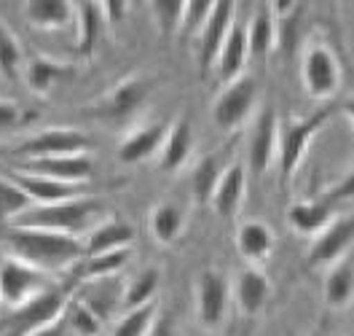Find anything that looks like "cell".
<instances>
[{"label":"cell","mask_w":354,"mask_h":336,"mask_svg":"<svg viewBox=\"0 0 354 336\" xmlns=\"http://www.w3.org/2000/svg\"><path fill=\"white\" fill-rule=\"evenodd\" d=\"M75 27H78V41H75L78 54H91L105 30L102 3H88V0L75 3Z\"/></svg>","instance_id":"22"},{"label":"cell","mask_w":354,"mask_h":336,"mask_svg":"<svg viewBox=\"0 0 354 336\" xmlns=\"http://www.w3.org/2000/svg\"><path fill=\"white\" fill-rule=\"evenodd\" d=\"M244 194H247V173H244L242 164H228L223 170L221 180L215 186V194H212V210L221 215V218H231L239 213V207L244 204Z\"/></svg>","instance_id":"15"},{"label":"cell","mask_w":354,"mask_h":336,"mask_svg":"<svg viewBox=\"0 0 354 336\" xmlns=\"http://www.w3.org/2000/svg\"><path fill=\"white\" fill-rule=\"evenodd\" d=\"M102 215V200L81 197V200L59 202V204H32L11 226L17 229H44L67 237H81L94 229L97 218Z\"/></svg>","instance_id":"2"},{"label":"cell","mask_w":354,"mask_h":336,"mask_svg":"<svg viewBox=\"0 0 354 336\" xmlns=\"http://www.w3.org/2000/svg\"><path fill=\"white\" fill-rule=\"evenodd\" d=\"M51 288L54 285H51L48 272L30 267L19 258H8L0 264V301L14 310L27 307L30 301H35Z\"/></svg>","instance_id":"5"},{"label":"cell","mask_w":354,"mask_h":336,"mask_svg":"<svg viewBox=\"0 0 354 336\" xmlns=\"http://www.w3.org/2000/svg\"><path fill=\"white\" fill-rule=\"evenodd\" d=\"M19 170L32 173V175H41V178L84 186V183L91 178V173H94V164H91V157H88V154H78V157L27 159L24 167H19Z\"/></svg>","instance_id":"12"},{"label":"cell","mask_w":354,"mask_h":336,"mask_svg":"<svg viewBox=\"0 0 354 336\" xmlns=\"http://www.w3.org/2000/svg\"><path fill=\"white\" fill-rule=\"evenodd\" d=\"M127 261H129V247H127V250L102 253V256H84V258L73 267V274H75L81 283L102 280V277H113L118 269H124Z\"/></svg>","instance_id":"28"},{"label":"cell","mask_w":354,"mask_h":336,"mask_svg":"<svg viewBox=\"0 0 354 336\" xmlns=\"http://www.w3.org/2000/svg\"><path fill=\"white\" fill-rule=\"evenodd\" d=\"M22 62V46L17 41V35L11 33V27L0 22V73L6 78H14Z\"/></svg>","instance_id":"38"},{"label":"cell","mask_w":354,"mask_h":336,"mask_svg":"<svg viewBox=\"0 0 354 336\" xmlns=\"http://www.w3.org/2000/svg\"><path fill=\"white\" fill-rule=\"evenodd\" d=\"M335 111H338V105L328 103V105H319L314 113H309L306 118H290L285 124H279V154H277V161H279L282 183L292 180V175L298 173V167L306 159L311 140L328 124V118Z\"/></svg>","instance_id":"3"},{"label":"cell","mask_w":354,"mask_h":336,"mask_svg":"<svg viewBox=\"0 0 354 336\" xmlns=\"http://www.w3.org/2000/svg\"><path fill=\"white\" fill-rule=\"evenodd\" d=\"M338 111L341 113H346V118H352V124H354V94L349 97V100H344V103H338Z\"/></svg>","instance_id":"45"},{"label":"cell","mask_w":354,"mask_h":336,"mask_svg":"<svg viewBox=\"0 0 354 336\" xmlns=\"http://www.w3.org/2000/svg\"><path fill=\"white\" fill-rule=\"evenodd\" d=\"M148 336H175V328H172V320L169 317H156L153 328Z\"/></svg>","instance_id":"44"},{"label":"cell","mask_w":354,"mask_h":336,"mask_svg":"<svg viewBox=\"0 0 354 336\" xmlns=\"http://www.w3.org/2000/svg\"><path fill=\"white\" fill-rule=\"evenodd\" d=\"M156 323V304H145L124 312V317L115 323L113 336H148Z\"/></svg>","instance_id":"35"},{"label":"cell","mask_w":354,"mask_h":336,"mask_svg":"<svg viewBox=\"0 0 354 336\" xmlns=\"http://www.w3.org/2000/svg\"><path fill=\"white\" fill-rule=\"evenodd\" d=\"M234 19H236V3H231V0L215 3L204 30L199 33V70L204 76L218 65L223 44H225L228 33L234 30Z\"/></svg>","instance_id":"8"},{"label":"cell","mask_w":354,"mask_h":336,"mask_svg":"<svg viewBox=\"0 0 354 336\" xmlns=\"http://www.w3.org/2000/svg\"><path fill=\"white\" fill-rule=\"evenodd\" d=\"M81 304H86L91 312L97 315L102 323L115 312V307H124V285L113 277L102 280H88L81 285V291L75 296Z\"/></svg>","instance_id":"16"},{"label":"cell","mask_w":354,"mask_h":336,"mask_svg":"<svg viewBox=\"0 0 354 336\" xmlns=\"http://www.w3.org/2000/svg\"><path fill=\"white\" fill-rule=\"evenodd\" d=\"M354 245V215H335L325 231H319L311 242L309 264L311 267H335Z\"/></svg>","instance_id":"9"},{"label":"cell","mask_w":354,"mask_h":336,"mask_svg":"<svg viewBox=\"0 0 354 336\" xmlns=\"http://www.w3.org/2000/svg\"><path fill=\"white\" fill-rule=\"evenodd\" d=\"M258 103V81L252 76H239L234 81L225 84V89L218 94V100L212 103V121L223 132H231L236 127H242L244 121L252 116Z\"/></svg>","instance_id":"6"},{"label":"cell","mask_w":354,"mask_h":336,"mask_svg":"<svg viewBox=\"0 0 354 336\" xmlns=\"http://www.w3.org/2000/svg\"><path fill=\"white\" fill-rule=\"evenodd\" d=\"M341 81H344V76H341V62H338L335 51L322 41H311L301 57V87H304V91L311 100L328 105L341 91Z\"/></svg>","instance_id":"4"},{"label":"cell","mask_w":354,"mask_h":336,"mask_svg":"<svg viewBox=\"0 0 354 336\" xmlns=\"http://www.w3.org/2000/svg\"><path fill=\"white\" fill-rule=\"evenodd\" d=\"M247 44L252 60H266L277 46V19L268 6H261L247 22Z\"/></svg>","instance_id":"27"},{"label":"cell","mask_w":354,"mask_h":336,"mask_svg":"<svg viewBox=\"0 0 354 336\" xmlns=\"http://www.w3.org/2000/svg\"><path fill=\"white\" fill-rule=\"evenodd\" d=\"M236 250L250 264H261L274 250V231L263 221H244L236 229Z\"/></svg>","instance_id":"23"},{"label":"cell","mask_w":354,"mask_h":336,"mask_svg":"<svg viewBox=\"0 0 354 336\" xmlns=\"http://www.w3.org/2000/svg\"><path fill=\"white\" fill-rule=\"evenodd\" d=\"M30 207H32V202H30V197L24 194L22 188L8 175H0V221L14 224Z\"/></svg>","instance_id":"34"},{"label":"cell","mask_w":354,"mask_h":336,"mask_svg":"<svg viewBox=\"0 0 354 336\" xmlns=\"http://www.w3.org/2000/svg\"><path fill=\"white\" fill-rule=\"evenodd\" d=\"M161 283V274L158 269H145L140 277H134L132 283L124 288V310H137V307H145V304H153L156 288Z\"/></svg>","instance_id":"33"},{"label":"cell","mask_w":354,"mask_h":336,"mask_svg":"<svg viewBox=\"0 0 354 336\" xmlns=\"http://www.w3.org/2000/svg\"><path fill=\"white\" fill-rule=\"evenodd\" d=\"M6 175L22 188L24 194L30 197L32 204H59V202L81 200V197H84V186L62 183V180H51V178H41V175L24 173V170H19V167H17V170H8Z\"/></svg>","instance_id":"11"},{"label":"cell","mask_w":354,"mask_h":336,"mask_svg":"<svg viewBox=\"0 0 354 336\" xmlns=\"http://www.w3.org/2000/svg\"><path fill=\"white\" fill-rule=\"evenodd\" d=\"M268 293H271V283L261 269H244L242 274L236 277L234 283V296H236V304L242 307L247 315L261 312L268 301Z\"/></svg>","instance_id":"24"},{"label":"cell","mask_w":354,"mask_h":336,"mask_svg":"<svg viewBox=\"0 0 354 336\" xmlns=\"http://www.w3.org/2000/svg\"><path fill=\"white\" fill-rule=\"evenodd\" d=\"M91 143L84 132L78 130H44L27 137L22 145L17 148L19 157L27 159H48V157H78V154H88Z\"/></svg>","instance_id":"7"},{"label":"cell","mask_w":354,"mask_h":336,"mask_svg":"<svg viewBox=\"0 0 354 336\" xmlns=\"http://www.w3.org/2000/svg\"><path fill=\"white\" fill-rule=\"evenodd\" d=\"M134 242V229L121 218H111L105 224L94 226L86 234L84 245V256H102V253H113V250H127Z\"/></svg>","instance_id":"18"},{"label":"cell","mask_w":354,"mask_h":336,"mask_svg":"<svg viewBox=\"0 0 354 336\" xmlns=\"http://www.w3.org/2000/svg\"><path fill=\"white\" fill-rule=\"evenodd\" d=\"M183 226H185V215H183V210L177 204L164 202L151 213V234L161 245H172L183 234Z\"/></svg>","instance_id":"32"},{"label":"cell","mask_w":354,"mask_h":336,"mask_svg":"<svg viewBox=\"0 0 354 336\" xmlns=\"http://www.w3.org/2000/svg\"><path fill=\"white\" fill-rule=\"evenodd\" d=\"M164 137H167V124H164V121L137 127L134 132H129L121 140V145H118V159H121L124 164L145 161L148 157H153L156 151H161Z\"/></svg>","instance_id":"17"},{"label":"cell","mask_w":354,"mask_h":336,"mask_svg":"<svg viewBox=\"0 0 354 336\" xmlns=\"http://www.w3.org/2000/svg\"><path fill=\"white\" fill-rule=\"evenodd\" d=\"M65 320H67V328H70L73 334H78V336H100L102 326H105V323H102L97 315L91 312L86 304H81L78 299L67 301Z\"/></svg>","instance_id":"36"},{"label":"cell","mask_w":354,"mask_h":336,"mask_svg":"<svg viewBox=\"0 0 354 336\" xmlns=\"http://www.w3.org/2000/svg\"><path fill=\"white\" fill-rule=\"evenodd\" d=\"M191 148H194V130L185 118H180L177 124L167 130L164 145H161V161H158L161 170L175 173L177 167H183L185 159L191 157Z\"/></svg>","instance_id":"25"},{"label":"cell","mask_w":354,"mask_h":336,"mask_svg":"<svg viewBox=\"0 0 354 336\" xmlns=\"http://www.w3.org/2000/svg\"><path fill=\"white\" fill-rule=\"evenodd\" d=\"M127 6H129V3H124V0H108V3H102L105 22H113V24L121 22V19L127 17Z\"/></svg>","instance_id":"43"},{"label":"cell","mask_w":354,"mask_h":336,"mask_svg":"<svg viewBox=\"0 0 354 336\" xmlns=\"http://www.w3.org/2000/svg\"><path fill=\"white\" fill-rule=\"evenodd\" d=\"M228 280L221 272H204L196 283V312L199 320L207 328L221 326L225 317V307H228Z\"/></svg>","instance_id":"13"},{"label":"cell","mask_w":354,"mask_h":336,"mask_svg":"<svg viewBox=\"0 0 354 336\" xmlns=\"http://www.w3.org/2000/svg\"><path fill=\"white\" fill-rule=\"evenodd\" d=\"M65 307H67L65 293L51 288V291H46L44 296H38L35 301H30L27 307L17 310V320L22 323V328L32 331V328H41L46 323H54L57 317H62V315H65Z\"/></svg>","instance_id":"21"},{"label":"cell","mask_w":354,"mask_h":336,"mask_svg":"<svg viewBox=\"0 0 354 336\" xmlns=\"http://www.w3.org/2000/svg\"><path fill=\"white\" fill-rule=\"evenodd\" d=\"M156 27L164 38H172L177 30L183 27V11H185V0H156L153 6Z\"/></svg>","instance_id":"37"},{"label":"cell","mask_w":354,"mask_h":336,"mask_svg":"<svg viewBox=\"0 0 354 336\" xmlns=\"http://www.w3.org/2000/svg\"><path fill=\"white\" fill-rule=\"evenodd\" d=\"M145 97H148V84L142 78H127L105 94V100L97 105V111L102 113V118H127L140 111Z\"/></svg>","instance_id":"14"},{"label":"cell","mask_w":354,"mask_h":336,"mask_svg":"<svg viewBox=\"0 0 354 336\" xmlns=\"http://www.w3.org/2000/svg\"><path fill=\"white\" fill-rule=\"evenodd\" d=\"M352 336H354V334H352Z\"/></svg>","instance_id":"46"},{"label":"cell","mask_w":354,"mask_h":336,"mask_svg":"<svg viewBox=\"0 0 354 336\" xmlns=\"http://www.w3.org/2000/svg\"><path fill=\"white\" fill-rule=\"evenodd\" d=\"M75 6L67 0H30L24 3V19L41 30H57L70 24Z\"/></svg>","instance_id":"26"},{"label":"cell","mask_w":354,"mask_h":336,"mask_svg":"<svg viewBox=\"0 0 354 336\" xmlns=\"http://www.w3.org/2000/svg\"><path fill=\"white\" fill-rule=\"evenodd\" d=\"M277 154H279V116L274 108H266L258 113L250 132V148H247L250 170L255 175H263L277 161Z\"/></svg>","instance_id":"10"},{"label":"cell","mask_w":354,"mask_h":336,"mask_svg":"<svg viewBox=\"0 0 354 336\" xmlns=\"http://www.w3.org/2000/svg\"><path fill=\"white\" fill-rule=\"evenodd\" d=\"M19 118H22V111H19L14 103H0V132L17 127Z\"/></svg>","instance_id":"42"},{"label":"cell","mask_w":354,"mask_h":336,"mask_svg":"<svg viewBox=\"0 0 354 336\" xmlns=\"http://www.w3.org/2000/svg\"><path fill=\"white\" fill-rule=\"evenodd\" d=\"M223 170H225V167L221 164V157H218V154L201 157L199 161L194 164V170H191V194L199 202L212 200L215 186H218V180H221Z\"/></svg>","instance_id":"31"},{"label":"cell","mask_w":354,"mask_h":336,"mask_svg":"<svg viewBox=\"0 0 354 336\" xmlns=\"http://www.w3.org/2000/svg\"><path fill=\"white\" fill-rule=\"evenodd\" d=\"M27 87L35 91V94H46L51 91L59 81H65L67 76H73V67L62 65V62H54V60H46L38 57L27 65Z\"/></svg>","instance_id":"29"},{"label":"cell","mask_w":354,"mask_h":336,"mask_svg":"<svg viewBox=\"0 0 354 336\" xmlns=\"http://www.w3.org/2000/svg\"><path fill=\"white\" fill-rule=\"evenodd\" d=\"M250 62V44H247V24H234V30L228 33L225 44L221 48V57H218V76L223 81H234L244 76V67Z\"/></svg>","instance_id":"20"},{"label":"cell","mask_w":354,"mask_h":336,"mask_svg":"<svg viewBox=\"0 0 354 336\" xmlns=\"http://www.w3.org/2000/svg\"><path fill=\"white\" fill-rule=\"evenodd\" d=\"M6 240L14 250V256L41 269V272H57V269L75 267L84 258V245L75 237L44 231V229H17L11 226L6 231Z\"/></svg>","instance_id":"1"},{"label":"cell","mask_w":354,"mask_h":336,"mask_svg":"<svg viewBox=\"0 0 354 336\" xmlns=\"http://www.w3.org/2000/svg\"><path fill=\"white\" fill-rule=\"evenodd\" d=\"M325 301H328V307H346L349 301L354 299V264L349 261H341V264H335V267L328 272V277H325Z\"/></svg>","instance_id":"30"},{"label":"cell","mask_w":354,"mask_h":336,"mask_svg":"<svg viewBox=\"0 0 354 336\" xmlns=\"http://www.w3.org/2000/svg\"><path fill=\"white\" fill-rule=\"evenodd\" d=\"M290 226L304 234V237H317L319 231H325L335 221V207L325 200H309L292 204L288 213Z\"/></svg>","instance_id":"19"},{"label":"cell","mask_w":354,"mask_h":336,"mask_svg":"<svg viewBox=\"0 0 354 336\" xmlns=\"http://www.w3.org/2000/svg\"><path fill=\"white\" fill-rule=\"evenodd\" d=\"M319 200H325L328 204H338V202H349V200H354V167L344 175L341 180H335L330 188L319 197Z\"/></svg>","instance_id":"40"},{"label":"cell","mask_w":354,"mask_h":336,"mask_svg":"<svg viewBox=\"0 0 354 336\" xmlns=\"http://www.w3.org/2000/svg\"><path fill=\"white\" fill-rule=\"evenodd\" d=\"M212 8H215L212 0H188L185 11H183V27L180 30L185 35H199L207 19H209V14H212Z\"/></svg>","instance_id":"39"},{"label":"cell","mask_w":354,"mask_h":336,"mask_svg":"<svg viewBox=\"0 0 354 336\" xmlns=\"http://www.w3.org/2000/svg\"><path fill=\"white\" fill-rule=\"evenodd\" d=\"M67 334H70V328H67V320L65 315H62L54 323H46L41 328H32V331H27L24 336H67Z\"/></svg>","instance_id":"41"}]
</instances>
